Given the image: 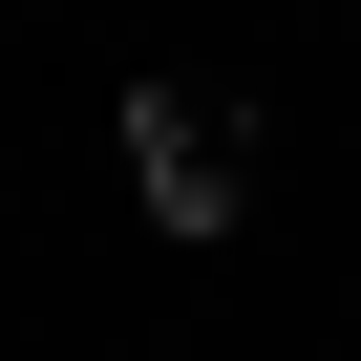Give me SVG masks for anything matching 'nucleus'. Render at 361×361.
<instances>
[{
	"mask_svg": "<svg viewBox=\"0 0 361 361\" xmlns=\"http://www.w3.org/2000/svg\"><path fill=\"white\" fill-rule=\"evenodd\" d=\"M128 192H149V234H234L255 213V106L234 85H128Z\"/></svg>",
	"mask_w": 361,
	"mask_h": 361,
	"instance_id": "nucleus-1",
	"label": "nucleus"
}]
</instances>
